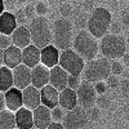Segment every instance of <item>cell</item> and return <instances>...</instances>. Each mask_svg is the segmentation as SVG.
Wrapping results in <instances>:
<instances>
[{
    "mask_svg": "<svg viewBox=\"0 0 129 129\" xmlns=\"http://www.w3.org/2000/svg\"><path fill=\"white\" fill-rule=\"evenodd\" d=\"M124 71V64L120 62V61H117V59H114L111 62V74L112 75H121Z\"/></svg>",
    "mask_w": 129,
    "mask_h": 129,
    "instance_id": "cell-27",
    "label": "cell"
},
{
    "mask_svg": "<svg viewBox=\"0 0 129 129\" xmlns=\"http://www.w3.org/2000/svg\"><path fill=\"white\" fill-rule=\"evenodd\" d=\"M123 21H124V23L129 25V13H125V14L123 16Z\"/></svg>",
    "mask_w": 129,
    "mask_h": 129,
    "instance_id": "cell-44",
    "label": "cell"
},
{
    "mask_svg": "<svg viewBox=\"0 0 129 129\" xmlns=\"http://www.w3.org/2000/svg\"><path fill=\"white\" fill-rule=\"evenodd\" d=\"M32 129H38V128H35V126H34V128H32Z\"/></svg>",
    "mask_w": 129,
    "mask_h": 129,
    "instance_id": "cell-47",
    "label": "cell"
},
{
    "mask_svg": "<svg viewBox=\"0 0 129 129\" xmlns=\"http://www.w3.org/2000/svg\"><path fill=\"white\" fill-rule=\"evenodd\" d=\"M61 14H62V17H64V18H67L70 14H71V7L69 5V4H63L62 7H61Z\"/></svg>",
    "mask_w": 129,
    "mask_h": 129,
    "instance_id": "cell-38",
    "label": "cell"
},
{
    "mask_svg": "<svg viewBox=\"0 0 129 129\" xmlns=\"http://www.w3.org/2000/svg\"><path fill=\"white\" fill-rule=\"evenodd\" d=\"M111 22H112V16L109 10L103 7H97L92 10L87 21V27L88 31L95 39H101L109 31Z\"/></svg>",
    "mask_w": 129,
    "mask_h": 129,
    "instance_id": "cell-3",
    "label": "cell"
},
{
    "mask_svg": "<svg viewBox=\"0 0 129 129\" xmlns=\"http://www.w3.org/2000/svg\"><path fill=\"white\" fill-rule=\"evenodd\" d=\"M17 21L13 13L4 10L0 14V34L5 35H12V32L17 28Z\"/></svg>",
    "mask_w": 129,
    "mask_h": 129,
    "instance_id": "cell-23",
    "label": "cell"
},
{
    "mask_svg": "<svg viewBox=\"0 0 129 129\" xmlns=\"http://www.w3.org/2000/svg\"><path fill=\"white\" fill-rule=\"evenodd\" d=\"M4 101H5V109L16 112L18 109L23 106L22 90L16 87L9 88L7 92H4Z\"/></svg>",
    "mask_w": 129,
    "mask_h": 129,
    "instance_id": "cell-14",
    "label": "cell"
},
{
    "mask_svg": "<svg viewBox=\"0 0 129 129\" xmlns=\"http://www.w3.org/2000/svg\"><path fill=\"white\" fill-rule=\"evenodd\" d=\"M58 95L59 90H57L54 87H52L50 84H47L45 87L40 89V98H41V105L47 106L48 109L58 106Z\"/></svg>",
    "mask_w": 129,
    "mask_h": 129,
    "instance_id": "cell-19",
    "label": "cell"
},
{
    "mask_svg": "<svg viewBox=\"0 0 129 129\" xmlns=\"http://www.w3.org/2000/svg\"><path fill=\"white\" fill-rule=\"evenodd\" d=\"M22 63L32 69L40 63V48L31 43L30 45L22 49Z\"/></svg>",
    "mask_w": 129,
    "mask_h": 129,
    "instance_id": "cell-22",
    "label": "cell"
},
{
    "mask_svg": "<svg viewBox=\"0 0 129 129\" xmlns=\"http://www.w3.org/2000/svg\"><path fill=\"white\" fill-rule=\"evenodd\" d=\"M121 61H123V63H124V66H128L129 67V53H124V56L120 58Z\"/></svg>",
    "mask_w": 129,
    "mask_h": 129,
    "instance_id": "cell-42",
    "label": "cell"
},
{
    "mask_svg": "<svg viewBox=\"0 0 129 129\" xmlns=\"http://www.w3.org/2000/svg\"><path fill=\"white\" fill-rule=\"evenodd\" d=\"M10 45H12V38H10V35L0 34V48L5 49V48H8Z\"/></svg>",
    "mask_w": 129,
    "mask_h": 129,
    "instance_id": "cell-32",
    "label": "cell"
},
{
    "mask_svg": "<svg viewBox=\"0 0 129 129\" xmlns=\"http://www.w3.org/2000/svg\"><path fill=\"white\" fill-rule=\"evenodd\" d=\"M12 71H13V87L22 90L26 87L31 85V69L30 67L21 63Z\"/></svg>",
    "mask_w": 129,
    "mask_h": 129,
    "instance_id": "cell-10",
    "label": "cell"
},
{
    "mask_svg": "<svg viewBox=\"0 0 129 129\" xmlns=\"http://www.w3.org/2000/svg\"><path fill=\"white\" fill-rule=\"evenodd\" d=\"M58 64L66 71L69 75H75V76H80L83 74L85 61L83 57H80L76 52L71 48L59 50V59Z\"/></svg>",
    "mask_w": 129,
    "mask_h": 129,
    "instance_id": "cell-7",
    "label": "cell"
},
{
    "mask_svg": "<svg viewBox=\"0 0 129 129\" xmlns=\"http://www.w3.org/2000/svg\"><path fill=\"white\" fill-rule=\"evenodd\" d=\"M58 59H59V49L56 48L52 43L40 49V63L47 66L48 69L57 66Z\"/></svg>",
    "mask_w": 129,
    "mask_h": 129,
    "instance_id": "cell-13",
    "label": "cell"
},
{
    "mask_svg": "<svg viewBox=\"0 0 129 129\" xmlns=\"http://www.w3.org/2000/svg\"><path fill=\"white\" fill-rule=\"evenodd\" d=\"M32 117H34V126L38 129H45L52 123L50 109L47 106L40 105L36 109L32 110Z\"/></svg>",
    "mask_w": 129,
    "mask_h": 129,
    "instance_id": "cell-17",
    "label": "cell"
},
{
    "mask_svg": "<svg viewBox=\"0 0 129 129\" xmlns=\"http://www.w3.org/2000/svg\"><path fill=\"white\" fill-rule=\"evenodd\" d=\"M58 105L64 109L66 111L74 109L78 106V97H76V90H74L71 88H64L62 90H59V95H58Z\"/></svg>",
    "mask_w": 129,
    "mask_h": 129,
    "instance_id": "cell-21",
    "label": "cell"
},
{
    "mask_svg": "<svg viewBox=\"0 0 129 129\" xmlns=\"http://www.w3.org/2000/svg\"><path fill=\"white\" fill-rule=\"evenodd\" d=\"M47 84H49V69L39 63L31 69V85H34L38 89H41Z\"/></svg>",
    "mask_w": 129,
    "mask_h": 129,
    "instance_id": "cell-12",
    "label": "cell"
},
{
    "mask_svg": "<svg viewBox=\"0 0 129 129\" xmlns=\"http://www.w3.org/2000/svg\"><path fill=\"white\" fill-rule=\"evenodd\" d=\"M16 128V115L13 111L4 109L0 112V129H14Z\"/></svg>",
    "mask_w": 129,
    "mask_h": 129,
    "instance_id": "cell-25",
    "label": "cell"
},
{
    "mask_svg": "<svg viewBox=\"0 0 129 129\" xmlns=\"http://www.w3.org/2000/svg\"><path fill=\"white\" fill-rule=\"evenodd\" d=\"M3 54H4V49L0 48V66H3Z\"/></svg>",
    "mask_w": 129,
    "mask_h": 129,
    "instance_id": "cell-45",
    "label": "cell"
},
{
    "mask_svg": "<svg viewBox=\"0 0 129 129\" xmlns=\"http://www.w3.org/2000/svg\"><path fill=\"white\" fill-rule=\"evenodd\" d=\"M81 80H80V76H75V75H69V80H67V87L76 90L78 87L80 85Z\"/></svg>",
    "mask_w": 129,
    "mask_h": 129,
    "instance_id": "cell-31",
    "label": "cell"
},
{
    "mask_svg": "<svg viewBox=\"0 0 129 129\" xmlns=\"http://www.w3.org/2000/svg\"><path fill=\"white\" fill-rule=\"evenodd\" d=\"M17 2H18V3H21V4H23V3H26V2H27V0H17Z\"/></svg>",
    "mask_w": 129,
    "mask_h": 129,
    "instance_id": "cell-46",
    "label": "cell"
},
{
    "mask_svg": "<svg viewBox=\"0 0 129 129\" xmlns=\"http://www.w3.org/2000/svg\"><path fill=\"white\" fill-rule=\"evenodd\" d=\"M16 128L18 129H32L34 128V117H32V110L26 109L22 106L16 112Z\"/></svg>",
    "mask_w": 129,
    "mask_h": 129,
    "instance_id": "cell-20",
    "label": "cell"
},
{
    "mask_svg": "<svg viewBox=\"0 0 129 129\" xmlns=\"http://www.w3.org/2000/svg\"><path fill=\"white\" fill-rule=\"evenodd\" d=\"M119 89L121 90V93H123V94H128V93H129V80H126V79L120 80Z\"/></svg>",
    "mask_w": 129,
    "mask_h": 129,
    "instance_id": "cell-36",
    "label": "cell"
},
{
    "mask_svg": "<svg viewBox=\"0 0 129 129\" xmlns=\"http://www.w3.org/2000/svg\"><path fill=\"white\" fill-rule=\"evenodd\" d=\"M72 22L67 18H58L52 26V44L59 50L71 48L72 45Z\"/></svg>",
    "mask_w": 129,
    "mask_h": 129,
    "instance_id": "cell-2",
    "label": "cell"
},
{
    "mask_svg": "<svg viewBox=\"0 0 129 129\" xmlns=\"http://www.w3.org/2000/svg\"><path fill=\"white\" fill-rule=\"evenodd\" d=\"M76 97H78V105L83 109H89V107L95 105L97 93L94 90L93 84L89 81H81L76 89Z\"/></svg>",
    "mask_w": 129,
    "mask_h": 129,
    "instance_id": "cell-9",
    "label": "cell"
},
{
    "mask_svg": "<svg viewBox=\"0 0 129 129\" xmlns=\"http://www.w3.org/2000/svg\"><path fill=\"white\" fill-rule=\"evenodd\" d=\"M23 12H25V14H26L27 18H35V17H34V13H36V12H35V7H34V5L27 4L26 8L23 9Z\"/></svg>",
    "mask_w": 129,
    "mask_h": 129,
    "instance_id": "cell-37",
    "label": "cell"
},
{
    "mask_svg": "<svg viewBox=\"0 0 129 129\" xmlns=\"http://www.w3.org/2000/svg\"><path fill=\"white\" fill-rule=\"evenodd\" d=\"M101 109H98V107H95V106H92V107H89V109H87L85 111H87V116H88V120H97L100 117V114H101V111H100Z\"/></svg>",
    "mask_w": 129,
    "mask_h": 129,
    "instance_id": "cell-30",
    "label": "cell"
},
{
    "mask_svg": "<svg viewBox=\"0 0 129 129\" xmlns=\"http://www.w3.org/2000/svg\"><path fill=\"white\" fill-rule=\"evenodd\" d=\"M12 44L18 47L19 49H23L27 45L31 44V35H30V30L25 25L17 26V28L12 32Z\"/></svg>",
    "mask_w": 129,
    "mask_h": 129,
    "instance_id": "cell-18",
    "label": "cell"
},
{
    "mask_svg": "<svg viewBox=\"0 0 129 129\" xmlns=\"http://www.w3.org/2000/svg\"><path fill=\"white\" fill-rule=\"evenodd\" d=\"M35 12H36L38 16L44 17V16L47 14V12H48V7H47V4H45V3H43V2H38V4L35 5Z\"/></svg>",
    "mask_w": 129,
    "mask_h": 129,
    "instance_id": "cell-33",
    "label": "cell"
},
{
    "mask_svg": "<svg viewBox=\"0 0 129 129\" xmlns=\"http://www.w3.org/2000/svg\"><path fill=\"white\" fill-rule=\"evenodd\" d=\"M64 114H66V110L62 109L59 105L56 106V107H53V109L50 110L52 121H62V119L64 117Z\"/></svg>",
    "mask_w": 129,
    "mask_h": 129,
    "instance_id": "cell-26",
    "label": "cell"
},
{
    "mask_svg": "<svg viewBox=\"0 0 129 129\" xmlns=\"http://www.w3.org/2000/svg\"><path fill=\"white\" fill-rule=\"evenodd\" d=\"M109 30H111V34H115V35H119V32H120V25L117 23V22H111Z\"/></svg>",
    "mask_w": 129,
    "mask_h": 129,
    "instance_id": "cell-39",
    "label": "cell"
},
{
    "mask_svg": "<svg viewBox=\"0 0 129 129\" xmlns=\"http://www.w3.org/2000/svg\"><path fill=\"white\" fill-rule=\"evenodd\" d=\"M100 52L107 59H120L126 52V40L115 34H106L101 38Z\"/></svg>",
    "mask_w": 129,
    "mask_h": 129,
    "instance_id": "cell-4",
    "label": "cell"
},
{
    "mask_svg": "<svg viewBox=\"0 0 129 129\" xmlns=\"http://www.w3.org/2000/svg\"><path fill=\"white\" fill-rule=\"evenodd\" d=\"M67 80H69V74L59 64L49 69V84L52 87H54L57 90L67 88Z\"/></svg>",
    "mask_w": 129,
    "mask_h": 129,
    "instance_id": "cell-11",
    "label": "cell"
},
{
    "mask_svg": "<svg viewBox=\"0 0 129 129\" xmlns=\"http://www.w3.org/2000/svg\"><path fill=\"white\" fill-rule=\"evenodd\" d=\"M95 105L98 109H107V107L110 106V101L105 94H98L95 98Z\"/></svg>",
    "mask_w": 129,
    "mask_h": 129,
    "instance_id": "cell-29",
    "label": "cell"
},
{
    "mask_svg": "<svg viewBox=\"0 0 129 129\" xmlns=\"http://www.w3.org/2000/svg\"><path fill=\"white\" fill-rule=\"evenodd\" d=\"M4 10H5V3H4V0H0V14H2Z\"/></svg>",
    "mask_w": 129,
    "mask_h": 129,
    "instance_id": "cell-43",
    "label": "cell"
},
{
    "mask_svg": "<svg viewBox=\"0 0 129 129\" xmlns=\"http://www.w3.org/2000/svg\"><path fill=\"white\" fill-rule=\"evenodd\" d=\"M45 129H64V128H63L62 123H59V121H52Z\"/></svg>",
    "mask_w": 129,
    "mask_h": 129,
    "instance_id": "cell-40",
    "label": "cell"
},
{
    "mask_svg": "<svg viewBox=\"0 0 129 129\" xmlns=\"http://www.w3.org/2000/svg\"><path fill=\"white\" fill-rule=\"evenodd\" d=\"M83 74H84V79L92 84L106 80L111 75V62L110 59L105 57L88 61L84 66Z\"/></svg>",
    "mask_w": 129,
    "mask_h": 129,
    "instance_id": "cell-6",
    "label": "cell"
},
{
    "mask_svg": "<svg viewBox=\"0 0 129 129\" xmlns=\"http://www.w3.org/2000/svg\"><path fill=\"white\" fill-rule=\"evenodd\" d=\"M22 101L23 106L28 110H34L38 106L41 105L40 98V89L35 88L34 85H28L25 89H22Z\"/></svg>",
    "mask_w": 129,
    "mask_h": 129,
    "instance_id": "cell-16",
    "label": "cell"
},
{
    "mask_svg": "<svg viewBox=\"0 0 129 129\" xmlns=\"http://www.w3.org/2000/svg\"><path fill=\"white\" fill-rule=\"evenodd\" d=\"M30 35H31V43L38 48H44L52 43V27L47 18L44 17H35L30 22Z\"/></svg>",
    "mask_w": 129,
    "mask_h": 129,
    "instance_id": "cell-5",
    "label": "cell"
},
{
    "mask_svg": "<svg viewBox=\"0 0 129 129\" xmlns=\"http://www.w3.org/2000/svg\"><path fill=\"white\" fill-rule=\"evenodd\" d=\"M14 17H16V21H17V25L18 26H21V25H23L25 22H26V19H27V17H26V14H25V12L23 10H18V12L14 14Z\"/></svg>",
    "mask_w": 129,
    "mask_h": 129,
    "instance_id": "cell-35",
    "label": "cell"
},
{
    "mask_svg": "<svg viewBox=\"0 0 129 129\" xmlns=\"http://www.w3.org/2000/svg\"><path fill=\"white\" fill-rule=\"evenodd\" d=\"M14 129H18V128H14Z\"/></svg>",
    "mask_w": 129,
    "mask_h": 129,
    "instance_id": "cell-49",
    "label": "cell"
},
{
    "mask_svg": "<svg viewBox=\"0 0 129 129\" xmlns=\"http://www.w3.org/2000/svg\"><path fill=\"white\" fill-rule=\"evenodd\" d=\"M88 116L85 109L79 105L74 109L66 111L64 117L62 119V125L64 129H84L88 124Z\"/></svg>",
    "mask_w": 129,
    "mask_h": 129,
    "instance_id": "cell-8",
    "label": "cell"
},
{
    "mask_svg": "<svg viewBox=\"0 0 129 129\" xmlns=\"http://www.w3.org/2000/svg\"><path fill=\"white\" fill-rule=\"evenodd\" d=\"M5 109V101H4V93L0 92V112Z\"/></svg>",
    "mask_w": 129,
    "mask_h": 129,
    "instance_id": "cell-41",
    "label": "cell"
},
{
    "mask_svg": "<svg viewBox=\"0 0 129 129\" xmlns=\"http://www.w3.org/2000/svg\"><path fill=\"white\" fill-rule=\"evenodd\" d=\"M128 43H129V36H128Z\"/></svg>",
    "mask_w": 129,
    "mask_h": 129,
    "instance_id": "cell-48",
    "label": "cell"
},
{
    "mask_svg": "<svg viewBox=\"0 0 129 129\" xmlns=\"http://www.w3.org/2000/svg\"><path fill=\"white\" fill-rule=\"evenodd\" d=\"M93 87H94V90H95L97 94H105V92L107 90V85H106V81L105 80L93 83Z\"/></svg>",
    "mask_w": 129,
    "mask_h": 129,
    "instance_id": "cell-34",
    "label": "cell"
},
{
    "mask_svg": "<svg viewBox=\"0 0 129 129\" xmlns=\"http://www.w3.org/2000/svg\"><path fill=\"white\" fill-rule=\"evenodd\" d=\"M13 87V71L7 66H0V92H7Z\"/></svg>",
    "mask_w": 129,
    "mask_h": 129,
    "instance_id": "cell-24",
    "label": "cell"
},
{
    "mask_svg": "<svg viewBox=\"0 0 129 129\" xmlns=\"http://www.w3.org/2000/svg\"><path fill=\"white\" fill-rule=\"evenodd\" d=\"M106 85H107V88H111V89H116V88H119V84H120V79L117 78V75H110L109 78H107L106 80Z\"/></svg>",
    "mask_w": 129,
    "mask_h": 129,
    "instance_id": "cell-28",
    "label": "cell"
},
{
    "mask_svg": "<svg viewBox=\"0 0 129 129\" xmlns=\"http://www.w3.org/2000/svg\"><path fill=\"white\" fill-rule=\"evenodd\" d=\"M72 49L83 57L85 62H88L97 57L100 52V44L88 30H81L72 40Z\"/></svg>",
    "mask_w": 129,
    "mask_h": 129,
    "instance_id": "cell-1",
    "label": "cell"
},
{
    "mask_svg": "<svg viewBox=\"0 0 129 129\" xmlns=\"http://www.w3.org/2000/svg\"><path fill=\"white\" fill-rule=\"evenodd\" d=\"M22 63V49H19L16 45H10L4 49V54H3V64L10 70H13L17 67L18 64Z\"/></svg>",
    "mask_w": 129,
    "mask_h": 129,
    "instance_id": "cell-15",
    "label": "cell"
}]
</instances>
